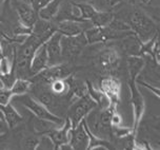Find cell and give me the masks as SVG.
Masks as SVG:
<instances>
[{"label":"cell","instance_id":"cell-1","mask_svg":"<svg viewBox=\"0 0 160 150\" xmlns=\"http://www.w3.org/2000/svg\"><path fill=\"white\" fill-rule=\"evenodd\" d=\"M127 24L131 30L139 37L141 42L148 44L157 35V28L154 20L140 8H133L128 14Z\"/></svg>","mask_w":160,"mask_h":150},{"label":"cell","instance_id":"cell-2","mask_svg":"<svg viewBox=\"0 0 160 150\" xmlns=\"http://www.w3.org/2000/svg\"><path fill=\"white\" fill-rule=\"evenodd\" d=\"M17 99L19 100L20 104H21L24 108H27L31 113H33L35 115V117L52 121V122L59 124V125H63L65 122L64 120H62L58 115L51 112L43 104H41L38 99H36L33 95H30L28 93L23 94V95H18Z\"/></svg>","mask_w":160,"mask_h":150},{"label":"cell","instance_id":"cell-3","mask_svg":"<svg viewBox=\"0 0 160 150\" xmlns=\"http://www.w3.org/2000/svg\"><path fill=\"white\" fill-rule=\"evenodd\" d=\"M97 107V103L95 99L88 94L82 95V96L78 97V99L76 102L72 103V105L68 108V120L72 123V126L75 127L84 120V117L93 110L94 108Z\"/></svg>","mask_w":160,"mask_h":150},{"label":"cell","instance_id":"cell-4","mask_svg":"<svg viewBox=\"0 0 160 150\" xmlns=\"http://www.w3.org/2000/svg\"><path fill=\"white\" fill-rule=\"evenodd\" d=\"M84 124L90 133L96 138L108 141L113 137V127L107 126L100 119V108L96 107L84 117Z\"/></svg>","mask_w":160,"mask_h":150},{"label":"cell","instance_id":"cell-5","mask_svg":"<svg viewBox=\"0 0 160 150\" xmlns=\"http://www.w3.org/2000/svg\"><path fill=\"white\" fill-rule=\"evenodd\" d=\"M88 44L84 33L76 36H63L61 37V47L63 59L71 60L76 58L82 52L84 47Z\"/></svg>","mask_w":160,"mask_h":150},{"label":"cell","instance_id":"cell-6","mask_svg":"<svg viewBox=\"0 0 160 150\" xmlns=\"http://www.w3.org/2000/svg\"><path fill=\"white\" fill-rule=\"evenodd\" d=\"M61 37L62 34L56 31L52 36L44 42L47 48L48 56V67L51 66L60 65L63 62V55H62V47H61Z\"/></svg>","mask_w":160,"mask_h":150},{"label":"cell","instance_id":"cell-7","mask_svg":"<svg viewBox=\"0 0 160 150\" xmlns=\"http://www.w3.org/2000/svg\"><path fill=\"white\" fill-rule=\"evenodd\" d=\"M70 144L72 148L76 150H84L90 148L91 133L87 128V126H85L84 120L72 128Z\"/></svg>","mask_w":160,"mask_h":150},{"label":"cell","instance_id":"cell-8","mask_svg":"<svg viewBox=\"0 0 160 150\" xmlns=\"http://www.w3.org/2000/svg\"><path fill=\"white\" fill-rule=\"evenodd\" d=\"M56 29L63 36H76L84 33L88 29L93 27L92 22L88 20L76 21V20H63L60 22H55Z\"/></svg>","mask_w":160,"mask_h":150},{"label":"cell","instance_id":"cell-9","mask_svg":"<svg viewBox=\"0 0 160 150\" xmlns=\"http://www.w3.org/2000/svg\"><path fill=\"white\" fill-rule=\"evenodd\" d=\"M17 13H18V18L20 24H23L24 27L32 29L36 20L38 19V13L34 10L33 5L31 2L21 1L17 5Z\"/></svg>","mask_w":160,"mask_h":150},{"label":"cell","instance_id":"cell-10","mask_svg":"<svg viewBox=\"0 0 160 150\" xmlns=\"http://www.w3.org/2000/svg\"><path fill=\"white\" fill-rule=\"evenodd\" d=\"M56 31V24H53V22L48 21V20L41 19L38 17V19L36 20V22L33 25L31 33L36 37H38L44 44Z\"/></svg>","mask_w":160,"mask_h":150},{"label":"cell","instance_id":"cell-11","mask_svg":"<svg viewBox=\"0 0 160 150\" xmlns=\"http://www.w3.org/2000/svg\"><path fill=\"white\" fill-rule=\"evenodd\" d=\"M48 67V56L44 44L37 49L31 62V76H35L39 72Z\"/></svg>","mask_w":160,"mask_h":150},{"label":"cell","instance_id":"cell-12","mask_svg":"<svg viewBox=\"0 0 160 150\" xmlns=\"http://www.w3.org/2000/svg\"><path fill=\"white\" fill-rule=\"evenodd\" d=\"M100 89L110 99L111 105H116L120 93V85L118 80L114 77H107V78L102 79L101 83H100Z\"/></svg>","mask_w":160,"mask_h":150},{"label":"cell","instance_id":"cell-13","mask_svg":"<svg viewBox=\"0 0 160 150\" xmlns=\"http://www.w3.org/2000/svg\"><path fill=\"white\" fill-rule=\"evenodd\" d=\"M122 50L131 56H138L142 52V44L139 37L134 32H130L128 35L122 37Z\"/></svg>","mask_w":160,"mask_h":150},{"label":"cell","instance_id":"cell-14","mask_svg":"<svg viewBox=\"0 0 160 150\" xmlns=\"http://www.w3.org/2000/svg\"><path fill=\"white\" fill-rule=\"evenodd\" d=\"M97 63L100 70L104 72L114 70L118 65V55L116 51L111 50V49L103 50L97 58Z\"/></svg>","mask_w":160,"mask_h":150},{"label":"cell","instance_id":"cell-15","mask_svg":"<svg viewBox=\"0 0 160 150\" xmlns=\"http://www.w3.org/2000/svg\"><path fill=\"white\" fill-rule=\"evenodd\" d=\"M73 126L71 121L67 119L65 120L64 124L62 126L58 127V128L54 129L53 131H51L50 133H48L52 137V140L54 141L56 145V149L59 145L65 143H70V138H71V130H72Z\"/></svg>","mask_w":160,"mask_h":150},{"label":"cell","instance_id":"cell-16","mask_svg":"<svg viewBox=\"0 0 160 150\" xmlns=\"http://www.w3.org/2000/svg\"><path fill=\"white\" fill-rule=\"evenodd\" d=\"M0 110L3 114V120L8 128H15L23 121L22 115L16 110V108L11 103L4 106H0Z\"/></svg>","mask_w":160,"mask_h":150},{"label":"cell","instance_id":"cell-17","mask_svg":"<svg viewBox=\"0 0 160 150\" xmlns=\"http://www.w3.org/2000/svg\"><path fill=\"white\" fill-rule=\"evenodd\" d=\"M61 3H62V0H52L44 8H42L41 10L38 11V17L41 19L52 21L56 17L57 14H58V11Z\"/></svg>","mask_w":160,"mask_h":150},{"label":"cell","instance_id":"cell-18","mask_svg":"<svg viewBox=\"0 0 160 150\" xmlns=\"http://www.w3.org/2000/svg\"><path fill=\"white\" fill-rule=\"evenodd\" d=\"M60 126H62V125L54 123L52 121H48V120L38 119V117H36V120L34 121L33 128H34V131H35L36 134L42 135V134L50 133L51 131H53L54 129L58 128Z\"/></svg>","mask_w":160,"mask_h":150},{"label":"cell","instance_id":"cell-19","mask_svg":"<svg viewBox=\"0 0 160 150\" xmlns=\"http://www.w3.org/2000/svg\"><path fill=\"white\" fill-rule=\"evenodd\" d=\"M34 83L28 78H20L17 77L15 83H14L13 87L11 88L13 94L18 96V95H23L30 93V91L32 90Z\"/></svg>","mask_w":160,"mask_h":150},{"label":"cell","instance_id":"cell-20","mask_svg":"<svg viewBox=\"0 0 160 150\" xmlns=\"http://www.w3.org/2000/svg\"><path fill=\"white\" fill-rule=\"evenodd\" d=\"M115 18L114 15L110 12H101V11H97L96 14L92 17L90 20L93 25L95 27H107L110 24V22Z\"/></svg>","mask_w":160,"mask_h":150},{"label":"cell","instance_id":"cell-21","mask_svg":"<svg viewBox=\"0 0 160 150\" xmlns=\"http://www.w3.org/2000/svg\"><path fill=\"white\" fill-rule=\"evenodd\" d=\"M50 88L52 92L55 95L61 96V95H65L70 92V87L67 79H56L50 85Z\"/></svg>","mask_w":160,"mask_h":150},{"label":"cell","instance_id":"cell-22","mask_svg":"<svg viewBox=\"0 0 160 150\" xmlns=\"http://www.w3.org/2000/svg\"><path fill=\"white\" fill-rule=\"evenodd\" d=\"M77 5L80 8L81 12V18L82 20H88L90 21L92 19V17L95 15L97 10L90 3H77Z\"/></svg>","mask_w":160,"mask_h":150},{"label":"cell","instance_id":"cell-23","mask_svg":"<svg viewBox=\"0 0 160 150\" xmlns=\"http://www.w3.org/2000/svg\"><path fill=\"white\" fill-rule=\"evenodd\" d=\"M37 149H39V150L56 149V145L50 135L42 134V135H39V142H38V146H37Z\"/></svg>","mask_w":160,"mask_h":150},{"label":"cell","instance_id":"cell-24","mask_svg":"<svg viewBox=\"0 0 160 150\" xmlns=\"http://www.w3.org/2000/svg\"><path fill=\"white\" fill-rule=\"evenodd\" d=\"M128 66H130L131 76H132V78H134L141 70L142 66H143V62L138 56H131L130 60H128Z\"/></svg>","mask_w":160,"mask_h":150},{"label":"cell","instance_id":"cell-25","mask_svg":"<svg viewBox=\"0 0 160 150\" xmlns=\"http://www.w3.org/2000/svg\"><path fill=\"white\" fill-rule=\"evenodd\" d=\"M14 96L13 92L11 89L1 87L0 88V106H4L11 103Z\"/></svg>","mask_w":160,"mask_h":150},{"label":"cell","instance_id":"cell-26","mask_svg":"<svg viewBox=\"0 0 160 150\" xmlns=\"http://www.w3.org/2000/svg\"><path fill=\"white\" fill-rule=\"evenodd\" d=\"M16 78H17V76H16V73H15V69H14L13 71H11L10 73H8V74L0 75V80L2 82L4 87L8 88V89H11L13 87V85H14V83H15Z\"/></svg>","mask_w":160,"mask_h":150},{"label":"cell","instance_id":"cell-27","mask_svg":"<svg viewBox=\"0 0 160 150\" xmlns=\"http://www.w3.org/2000/svg\"><path fill=\"white\" fill-rule=\"evenodd\" d=\"M39 137H28L22 142V147L28 150H36L38 146Z\"/></svg>","mask_w":160,"mask_h":150},{"label":"cell","instance_id":"cell-28","mask_svg":"<svg viewBox=\"0 0 160 150\" xmlns=\"http://www.w3.org/2000/svg\"><path fill=\"white\" fill-rule=\"evenodd\" d=\"M52 0H30L31 4L33 5L34 10L38 13L39 10H41L42 8H44L48 2H51Z\"/></svg>","mask_w":160,"mask_h":150},{"label":"cell","instance_id":"cell-29","mask_svg":"<svg viewBox=\"0 0 160 150\" xmlns=\"http://www.w3.org/2000/svg\"><path fill=\"white\" fill-rule=\"evenodd\" d=\"M147 13L153 20H156L157 22L160 24V7L148 8V11H147Z\"/></svg>","mask_w":160,"mask_h":150},{"label":"cell","instance_id":"cell-30","mask_svg":"<svg viewBox=\"0 0 160 150\" xmlns=\"http://www.w3.org/2000/svg\"><path fill=\"white\" fill-rule=\"evenodd\" d=\"M8 128V127L7 125V123H5V121L0 117V135H3L7 133Z\"/></svg>","mask_w":160,"mask_h":150},{"label":"cell","instance_id":"cell-31","mask_svg":"<svg viewBox=\"0 0 160 150\" xmlns=\"http://www.w3.org/2000/svg\"><path fill=\"white\" fill-rule=\"evenodd\" d=\"M155 56H156L157 60H158L159 63H160V47H158L155 50Z\"/></svg>","mask_w":160,"mask_h":150},{"label":"cell","instance_id":"cell-32","mask_svg":"<svg viewBox=\"0 0 160 150\" xmlns=\"http://www.w3.org/2000/svg\"><path fill=\"white\" fill-rule=\"evenodd\" d=\"M110 1V3L111 4H117V3H120V2H122V1H127V0H108Z\"/></svg>","mask_w":160,"mask_h":150},{"label":"cell","instance_id":"cell-33","mask_svg":"<svg viewBox=\"0 0 160 150\" xmlns=\"http://www.w3.org/2000/svg\"><path fill=\"white\" fill-rule=\"evenodd\" d=\"M156 38L158 39V44H159V47H160V29L157 30V35H156Z\"/></svg>","mask_w":160,"mask_h":150},{"label":"cell","instance_id":"cell-34","mask_svg":"<svg viewBox=\"0 0 160 150\" xmlns=\"http://www.w3.org/2000/svg\"><path fill=\"white\" fill-rule=\"evenodd\" d=\"M148 1H150V0H140V2H141V3H143V4L148 3Z\"/></svg>","mask_w":160,"mask_h":150},{"label":"cell","instance_id":"cell-35","mask_svg":"<svg viewBox=\"0 0 160 150\" xmlns=\"http://www.w3.org/2000/svg\"><path fill=\"white\" fill-rule=\"evenodd\" d=\"M157 130L160 131V123L158 124V125H157Z\"/></svg>","mask_w":160,"mask_h":150},{"label":"cell","instance_id":"cell-36","mask_svg":"<svg viewBox=\"0 0 160 150\" xmlns=\"http://www.w3.org/2000/svg\"><path fill=\"white\" fill-rule=\"evenodd\" d=\"M1 3H2V0H0V5H1Z\"/></svg>","mask_w":160,"mask_h":150},{"label":"cell","instance_id":"cell-37","mask_svg":"<svg viewBox=\"0 0 160 150\" xmlns=\"http://www.w3.org/2000/svg\"></svg>","mask_w":160,"mask_h":150}]
</instances>
